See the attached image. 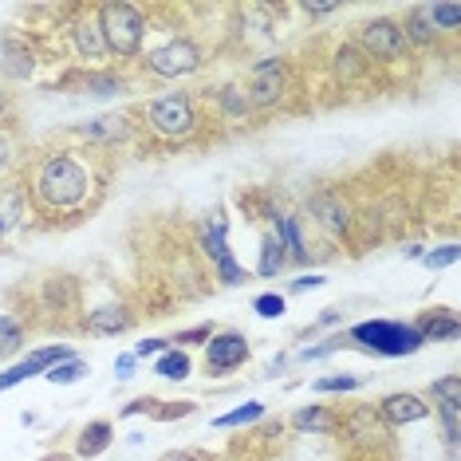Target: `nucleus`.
Returning a JSON list of instances; mask_svg holds the SVG:
<instances>
[{
    "instance_id": "nucleus-35",
    "label": "nucleus",
    "mask_w": 461,
    "mask_h": 461,
    "mask_svg": "<svg viewBox=\"0 0 461 461\" xmlns=\"http://www.w3.org/2000/svg\"><path fill=\"white\" fill-rule=\"evenodd\" d=\"M134 355H119V359H114V375H119V379H134Z\"/></svg>"
},
{
    "instance_id": "nucleus-4",
    "label": "nucleus",
    "mask_w": 461,
    "mask_h": 461,
    "mask_svg": "<svg viewBox=\"0 0 461 461\" xmlns=\"http://www.w3.org/2000/svg\"><path fill=\"white\" fill-rule=\"evenodd\" d=\"M343 348H359L371 355H383V359H402V355L422 351V335H418L414 323L402 320H363L343 335Z\"/></svg>"
},
{
    "instance_id": "nucleus-6",
    "label": "nucleus",
    "mask_w": 461,
    "mask_h": 461,
    "mask_svg": "<svg viewBox=\"0 0 461 461\" xmlns=\"http://www.w3.org/2000/svg\"><path fill=\"white\" fill-rule=\"evenodd\" d=\"M351 44L359 48L375 68H398V64H406V59H414V51H411V44H406L402 28H398L394 20H386V16L359 24V32H355Z\"/></svg>"
},
{
    "instance_id": "nucleus-2",
    "label": "nucleus",
    "mask_w": 461,
    "mask_h": 461,
    "mask_svg": "<svg viewBox=\"0 0 461 461\" xmlns=\"http://www.w3.org/2000/svg\"><path fill=\"white\" fill-rule=\"evenodd\" d=\"M335 446L339 461H398L394 429L371 402H351L348 411H335Z\"/></svg>"
},
{
    "instance_id": "nucleus-8",
    "label": "nucleus",
    "mask_w": 461,
    "mask_h": 461,
    "mask_svg": "<svg viewBox=\"0 0 461 461\" xmlns=\"http://www.w3.org/2000/svg\"><path fill=\"white\" fill-rule=\"evenodd\" d=\"M288 95H292V68L285 59H257V64L249 68L245 99L253 111H272Z\"/></svg>"
},
{
    "instance_id": "nucleus-5",
    "label": "nucleus",
    "mask_w": 461,
    "mask_h": 461,
    "mask_svg": "<svg viewBox=\"0 0 461 461\" xmlns=\"http://www.w3.org/2000/svg\"><path fill=\"white\" fill-rule=\"evenodd\" d=\"M99 28H103V40H107V56L134 59V56H142V48H146L150 20H146L139 5L107 0V5H99Z\"/></svg>"
},
{
    "instance_id": "nucleus-28",
    "label": "nucleus",
    "mask_w": 461,
    "mask_h": 461,
    "mask_svg": "<svg viewBox=\"0 0 461 461\" xmlns=\"http://www.w3.org/2000/svg\"><path fill=\"white\" fill-rule=\"evenodd\" d=\"M20 154H24V142H20V134H16V122L13 127H0V170H8Z\"/></svg>"
},
{
    "instance_id": "nucleus-1",
    "label": "nucleus",
    "mask_w": 461,
    "mask_h": 461,
    "mask_svg": "<svg viewBox=\"0 0 461 461\" xmlns=\"http://www.w3.org/2000/svg\"><path fill=\"white\" fill-rule=\"evenodd\" d=\"M111 174L114 162L103 146H48L24 162L20 190H24V205L44 229L79 225L103 205Z\"/></svg>"
},
{
    "instance_id": "nucleus-27",
    "label": "nucleus",
    "mask_w": 461,
    "mask_h": 461,
    "mask_svg": "<svg viewBox=\"0 0 461 461\" xmlns=\"http://www.w3.org/2000/svg\"><path fill=\"white\" fill-rule=\"evenodd\" d=\"M363 375H323V379L312 383L316 394H343V391H359Z\"/></svg>"
},
{
    "instance_id": "nucleus-7",
    "label": "nucleus",
    "mask_w": 461,
    "mask_h": 461,
    "mask_svg": "<svg viewBox=\"0 0 461 461\" xmlns=\"http://www.w3.org/2000/svg\"><path fill=\"white\" fill-rule=\"evenodd\" d=\"M142 68L150 71V76L158 79H182V76H194V71H202L205 64V51L197 48L194 36H170L166 44L142 51Z\"/></svg>"
},
{
    "instance_id": "nucleus-31",
    "label": "nucleus",
    "mask_w": 461,
    "mask_h": 461,
    "mask_svg": "<svg viewBox=\"0 0 461 461\" xmlns=\"http://www.w3.org/2000/svg\"><path fill=\"white\" fill-rule=\"evenodd\" d=\"M209 335H213V328H209V323H197V328H190V331H177L170 343L177 351H185V348H194V343H209Z\"/></svg>"
},
{
    "instance_id": "nucleus-33",
    "label": "nucleus",
    "mask_w": 461,
    "mask_h": 461,
    "mask_svg": "<svg viewBox=\"0 0 461 461\" xmlns=\"http://www.w3.org/2000/svg\"><path fill=\"white\" fill-rule=\"evenodd\" d=\"M16 122V107H13V95L0 87V127H13Z\"/></svg>"
},
{
    "instance_id": "nucleus-16",
    "label": "nucleus",
    "mask_w": 461,
    "mask_h": 461,
    "mask_svg": "<svg viewBox=\"0 0 461 461\" xmlns=\"http://www.w3.org/2000/svg\"><path fill=\"white\" fill-rule=\"evenodd\" d=\"M398 28H402V36H406V44H411V51L414 48H422V51L426 48H438V40H442V32H438L434 20H429V5H414Z\"/></svg>"
},
{
    "instance_id": "nucleus-20",
    "label": "nucleus",
    "mask_w": 461,
    "mask_h": 461,
    "mask_svg": "<svg viewBox=\"0 0 461 461\" xmlns=\"http://www.w3.org/2000/svg\"><path fill=\"white\" fill-rule=\"evenodd\" d=\"M190 371H194L190 355H185V351H177V348H170V351H162V355H158V359H154V375H158V379L182 383V379H190Z\"/></svg>"
},
{
    "instance_id": "nucleus-14",
    "label": "nucleus",
    "mask_w": 461,
    "mask_h": 461,
    "mask_svg": "<svg viewBox=\"0 0 461 461\" xmlns=\"http://www.w3.org/2000/svg\"><path fill=\"white\" fill-rule=\"evenodd\" d=\"M375 411L383 414L386 426H411V422H422V418H429V406L422 394H411V391H398V394H386L375 402Z\"/></svg>"
},
{
    "instance_id": "nucleus-17",
    "label": "nucleus",
    "mask_w": 461,
    "mask_h": 461,
    "mask_svg": "<svg viewBox=\"0 0 461 461\" xmlns=\"http://www.w3.org/2000/svg\"><path fill=\"white\" fill-rule=\"evenodd\" d=\"M414 328H418V335H422V343H442V339H457V335H461V323H457V316L449 308L426 312Z\"/></svg>"
},
{
    "instance_id": "nucleus-36",
    "label": "nucleus",
    "mask_w": 461,
    "mask_h": 461,
    "mask_svg": "<svg viewBox=\"0 0 461 461\" xmlns=\"http://www.w3.org/2000/svg\"><path fill=\"white\" fill-rule=\"evenodd\" d=\"M312 288H323V276H300V280H292V292H312Z\"/></svg>"
},
{
    "instance_id": "nucleus-24",
    "label": "nucleus",
    "mask_w": 461,
    "mask_h": 461,
    "mask_svg": "<svg viewBox=\"0 0 461 461\" xmlns=\"http://www.w3.org/2000/svg\"><path fill=\"white\" fill-rule=\"evenodd\" d=\"M83 375H91V366L83 363V359H76V355H71V359H64V363H56V366H51V371L44 375V379H48L51 386H71V383H79Z\"/></svg>"
},
{
    "instance_id": "nucleus-11",
    "label": "nucleus",
    "mask_w": 461,
    "mask_h": 461,
    "mask_svg": "<svg viewBox=\"0 0 461 461\" xmlns=\"http://www.w3.org/2000/svg\"><path fill=\"white\" fill-rule=\"evenodd\" d=\"M249 355H253V348H249V339L240 331H213L205 343V371L213 375H233L237 366L249 363Z\"/></svg>"
},
{
    "instance_id": "nucleus-34",
    "label": "nucleus",
    "mask_w": 461,
    "mask_h": 461,
    "mask_svg": "<svg viewBox=\"0 0 461 461\" xmlns=\"http://www.w3.org/2000/svg\"><path fill=\"white\" fill-rule=\"evenodd\" d=\"M158 461H213V457L197 454V449H170V454H162Z\"/></svg>"
},
{
    "instance_id": "nucleus-13",
    "label": "nucleus",
    "mask_w": 461,
    "mask_h": 461,
    "mask_svg": "<svg viewBox=\"0 0 461 461\" xmlns=\"http://www.w3.org/2000/svg\"><path fill=\"white\" fill-rule=\"evenodd\" d=\"M71 359V351L64 348V343H48V348H36L32 355H24L20 363H13L5 375H0V391H13L16 383H24V379H32V375H48L56 363H64Z\"/></svg>"
},
{
    "instance_id": "nucleus-32",
    "label": "nucleus",
    "mask_w": 461,
    "mask_h": 461,
    "mask_svg": "<svg viewBox=\"0 0 461 461\" xmlns=\"http://www.w3.org/2000/svg\"><path fill=\"white\" fill-rule=\"evenodd\" d=\"M162 351H170V339H142L131 355H134V359H158Z\"/></svg>"
},
{
    "instance_id": "nucleus-18",
    "label": "nucleus",
    "mask_w": 461,
    "mask_h": 461,
    "mask_svg": "<svg viewBox=\"0 0 461 461\" xmlns=\"http://www.w3.org/2000/svg\"><path fill=\"white\" fill-rule=\"evenodd\" d=\"M114 442V426L107 418H95V422H87L79 429V442H76V457H99L103 449H111Z\"/></svg>"
},
{
    "instance_id": "nucleus-15",
    "label": "nucleus",
    "mask_w": 461,
    "mask_h": 461,
    "mask_svg": "<svg viewBox=\"0 0 461 461\" xmlns=\"http://www.w3.org/2000/svg\"><path fill=\"white\" fill-rule=\"evenodd\" d=\"M79 328L91 331V335H119V331L134 328V312L127 308V303H107V308L87 312V316L79 320Z\"/></svg>"
},
{
    "instance_id": "nucleus-22",
    "label": "nucleus",
    "mask_w": 461,
    "mask_h": 461,
    "mask_svg": "<svg viewBox=\"0 0 461 461\" xmlns=\"http://www.w3.org/2000/svg\"><path fill=\"white\" fill-rule=\"evenodd\" d=\"M285 260H288V253H285V245H280V237L268 233L265 240H260V265H257V272L265 280H272L280 268H285Z\"/></svg>"
},
{
    "instance_id": "nucleus-9",
    "label": "nucleus",
    "mask_w": 461,
    "mask_h": 461,
    "mask_svg": "<svg viewBox=\"0 0 461 461\" xmlns=\"http://www.w3.org/2000/svg\"><path fill=\"white\" fill-rule=\"evenodd\" d=\"M68 24L64 32L71 40V51L83 64H103L107 59V40H103V28H99V5H79V8H68Z\"/></svg>"
},
{
    "instance_id": "nucleus-29",
    "label": "nucleus",
    "mask_w": 461,
    "mask_h": 461,
    "mask_svg": "<svg viewBox=\"0 0 461 461\" xmlns=\"http://www.w3.org/2000/svg\"><path fill=\"white\" fill-rule=\"evenodd\" d=\"M253 312H257L260 320H280L288 312V300L276 296V292H260V296L253 300Z\"/></svg>"
},
{
    "instance_id": "nucleus-10",
    "label": "nucleus",
    "mask_w": 461,
    "mask_h": 461,
    "mask_svg": "<svg viewBox=\"0 0 461 461\" xmlns=\"http://www.w3.org/2000/svg\"><path fill=\"white\" fill-rule=\"evenodd\" d=\"M202 253L213 260V276L221 280L225 288H237L249 280V272L237 265L233 253H229V225L225 221H205L202 229Z\"/></svg>"
},
{
    "instance_id": "nucleus-30",
    "label": "nucleus",
    "mask_w": 461,
    "mask_h": 461,
    "mask_svg": "<svg viewBox=\"0 0 461 461\" xmlns=\"http://www.w3.org/2000/svg\"><path fill=\"white\" fill-rule=\"evenodd\" d=\"M457 257H461V245H457V240H449V245H442V249H429V253H422V265L426 268H449V265H457Z\"/></svg>"
},
{
    "instance_id": "nucleus-19",
    "label": "nucleus",
    "mask_w": 461,
    "mask_h": 461,
    "mask_svg": "<svg viewBox=\"0 0 461 461\" xmlns=\"http://www.w3.org/2000/svg\"><path fill=\"white\" fill-rule=\"evenodd\" d=\"M292 426H300V429H308V434H323V438H331V429H335V406H303V411L292 414Z\"/></svg>"
},
{
    "instance_id": "nucleus-25",
    "label": "nucleus",
    "mask_w": 461,
    "mask_h": 461,
    "mask_svg": "<svg viewBox=\"0 0 461 461\" xmlns=\"http://www.w3.org/2000/svg\"><path fill=\"white\" fill-rule=\"evenodd\" d=\"M429 20L442 36H457L461 32V5H429Z\"/></svg>"
},
{
    "instance_id": "nucleus-3",
    "label": "nucleus",
    "mask_w": 461,
    "mask_h": 461,
    "mask_svg": "<svg viewBox=\"0 0 461 461\" xmlns=\"http://www.w3.org/2000/svg\"><path fill=\"white\" fill-rule=\"evenodd\" d=\"M131 119L142 134L158 139L162 146H190L202 139V131H205V114L190 91H170V95L146 99Z\"/></svg>"
},
{
    "instance_id": "nucleus-12",
    "label": "nucleus",
    "mask_w": 461,
    "mask_h": 461,
    "mask_svg": "<svg viewBox=\"0 0 461 461\" xmlns=\"http://www.w3.org/2000/svg\"><path fill=\"white\" fill-rule=\"evenodd\" d=\"M308 209L320 217V225H328L331 233H339V237H351L355 217H359V209L348 202V194L343 190H316L312 194V202H308Z\"/></svg>"
},
{
    "instance_id": "nucleus-26",
    "label": "nucleus",
    "mask_w": 461,
    "mask_h": 461,
    "mask_svg": "<svg viewBox=\"0 0 461 461\" xmlns=\"http://www.w3.org/2000/svg\"><path fill=\"white\" fill-rule=\"evenodd\" d=\"M20 343H24V328H20V320L0 312V359H8L13 351H20Z\"/></svg>"
},
{
    "instance_id": "nucleus-21",
    "label": "nucleus",
    "mask_w": 461,
    "mask_h": 461,
    "mask_svg": "<svg viewBox=\"0 0 461 461\" xmlns=\"http://www.w3.org/2000/svg\"><path fill=\"white\" fill-rule=\"evenodd\" d=\"M429 402H434V411H446V406L461 411V375H442L429 383Z\"/></svg>"
},
{
    "instance_id": "nucleus-23",
    "label": "nucleus",
    "mask_w": 461,
    "mask_h": 461,
    "mask_svg": "<svg viewBox=\"0 0 461 461\" xmlns=\"http://www.w3.org/2000/svg\"><path fill=\"white\" fill-rule=\"evenodd\" d=\"M265 418V402H245L229 414H217L213 418V429H237V426H249V422H260Z\"/></svg>"
}]
</instances>
